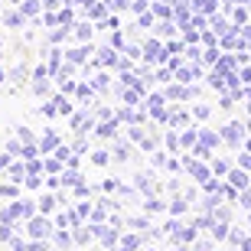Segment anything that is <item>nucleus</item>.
Returning a JSON list of instances; mask_svg holds the SVG:
<instances>
[{
    "mask_svg": "<svg viewBox=\"0 0 251 251\" xmlns=\"http://www.w3.org/2000/svg\"><path fill=\"white\" fill-rule=\"evenodd\" d=\"M183 170L193 176L196 186H202V183H209V179L215 176V173H212V163H199L196 157H186V160H183Z\"/></svg>",
    "mask_w": 251,
    "mask_h": 251,
    "instance_id": "nucleus-2",
    "label": "nucleus"
},
{
    "mask_svg": "<svg viewBox=\"0 0 251 251\" xmlns=\"http://www.w3.org/2000/svg\"><path fill=\"white\" fill-rule=\"evenodd\" d=\"M183 199H189V202H196V199H199V193H196V186H189L186 193H183Z\"/></svg>",
    "mask_w": 251,
    "mask_h": 251,
    "instance_id": "nucleus-42",
    "label": "nucleus"
},
{
    "mask_svg": "<svg viewBox=\"0 0 251 251\" xmlns=\"http://www.w3.org/2000/svg\"><path fill=\"white\" fill-rule=\"evenodd\" d=\"M245 150H251V137H245Z\"/></svg>",
    "mask_w": 251,
    "mask_h": 251,
    "instance_id": "nucleus-45",
    "label": "nucleus"
},
{
    "mask_svg": "<svg viewBox=\"0 0 251 251\" xmlns=\"http://www.w3.org/2000/svg\"><path fill=\"white\" fill-rule=\"evenodd\" d=\"M219 134H222V144H225V147H242V144H245V124H238V121L225 124Z\"/></svg>",
    "mask_w": 251,
    "mask_h": 251,
    "instance_id": "nucleus-3",
    "label": "nucleus"
},
{
    "mask_svg": "<svg viewBox=\"0 0 251 251\" xmlns=\"http://www.w3.org/2000/svg\"><path fill=\"white\" fill-rule=\"evenodd\" d=\"M199 75H202V69H196V65H186V69H179V72H176V78L189 85L193 78H199Z\"/></svg>",
    "mask_w": 251,
    "mask_h": 251,
    "instance_id": "nucleus-20",
    "label": "nucleus"
},
{
    "mask_svg": "<svg viewBox=\"0 0 251 251\" xmlns=\"http://www.w3.org/2000/svg\"><path fill=\"white\" fill-rule=\"evenodd\" d=\"M248 130H251V121H248Z\"/></svg>",
    "mask_w": 251,
    "mask_h": 251,
    "instance_id": "nucleus-49",
    "label": "nucleus"
},
{
    "mask_svg": "<svg viewBox=\"0 0 251 251\" xmlns=\"http://www.w3.org/2000/svg\"><path fill=\"white\" fill-rule=\"evenodd\" d=\"M13 160H17V157H13L10 150H0V173H7V167L13 163Z\"/></svg>",
    "mask_w": 251,
    "mask_h": 251,
    "instance_id": "nucleus-30",
    "label": "nucleus"
},
{
    "mask_svg": "<svg viewBox=\"0 0 251 251\" xmlns=\"http://www.w3.org/2000/svg\"><path fill=\"white\" fill-rule=\"evenodd\" d=\"M179 228H183V222H179V215H173V219H167V222H163V235H170V238H173V235H176Z\"/></svg>",
    "mask_w": 251,
    "mask_h": 251,
    "instance_id": "nucleus-23",
    "label": "nucleus"
},
{
    "mask_svg": "<svg viewBox=\"0 0 251 251\" xmlns=\"http://www.w3.org/2000/svg\"><path fill=\"white\" fill-rule=\"evenodd\" d=\"M36 205H39V212H46V215H52L56 209H62V202H59V196H39L36 199Z\"/></svg>",
    "mask_w": 251,
    "mask_h": 251,
    "instance_id": "nucleus-12",
    "label": "nucleus"
},
{
    "mask_svg": "<svg viewBox=\"0 0 251 251\" xmlns=\"http://www.w3.org/2000/svg\"><path fill=\"white\" fill-rule=\"evenodd\" d=\"M26 78V65H17L13 72H10V82H23Z\"/></svg>",
    "mask_w": 251,
    "mask_h": 251,
    "instance_id": "nucleus-33",
    "label": "nucleus"
},
{
    "mask_svg": "<svg viewBox=\"0 0 251 251\" xmlns=\"http://www.w3.org/2000/svg\"><path fill=\"white\" fill-rule=\"evenodd\" d=\"M225 179H228V183H232V186L238 189V193L251 186V173H248V170H245V167H235V170H232V173H228V176H225Z\"/></svg>",
    "mask_w": 251,
    "mask_h": 251,
    "instance_id": "nucleus-7",
    "label": "nucleus"
},
{
    "mask_svg": "<svg viewBox=\"0 0 251 251\" xmlns=\"http://www.w3.org/2000/svg\"><path fill=\"white\" fill-rule=\"evenodd\" d=\"M167 193L170 196H179V179H170V183H167Z\"/></svg>",
    "mask_w": 251,
    "mask_h": 251,
    "instance_id": "nucleus-41",
    "label": "nucleus"
},
{
    "mask_svg": "<svg viewBox=\"0 0 251 251\" xmlns=\"http://www.w3.org/2000/svg\"><path fill=\"white\" fill-rule=\"evenodd\" d=\"M92 193H95V189L88 186V179H82V183L75 186V196H82V199H85V196H92Z\"/></svg>",
    "mask_w": 251,
    "mask_h": 251,
    "instance_id": "nucleus-32",
    "label": "nucleus"
},
{
    "mask_svg": "<svg viewBox=\"0 0 251 251\" xmlns=\"http://www.w3.org/2000/svg\"><path fill=\"white\" fill-rule=\"evenodd\" d=\"M134 186H137L144 196H153L160 189V183L153 179V173H137V176H134Z\"/></svg>",
    "mask_w": 251,
    "mask_h": 251,
    "instance_id": "nucleus-6",
    "label": "nucleus"
},
{
    "mask_svg": "<svg viewBox=\"0 0 251 251\" xmlns=\"http://www.w3.org/2000/svg\"><path fill=\"white\" fill-rule=\"evenodd\" d=\"M72 245H75L72 228H56V232H52V248H59V251H72Z\"/></svg>",
    "mask_w": 251,
    "mask_h": 251,
    "instance_id": "nucleus-5",
    "label": "nucleus"
},
{
    "mask_svg": "<svg viewBox=\"0 0 251 251\" xmlns=\"http://www.w3.org/2000/svg\"><path fill=\"white\" fill-rule=\"evenodd\" d=\"M49 242H52V238H29L26 251H49Z\"/></svg>",
    "mask_w": 251,
    "mask_h": 251,
    "instance_id": "nucleus-28",
    "label": "nucleus"
},
{
    "mask_svg": "<svg viewBox=\"0 0 251 251\" xmlns=\"http://www.w3.org/2000/svg\"><path fill=\"white\" fill-rule=\"evenodd\" d=\"M160 209H167V205L157 202V199H147V202H144V212H160Z\"/></svg>",
    "mask_w": 251,
    "mask_h": 251,
    "instance_id": "nucleus-36",
    "label": "nucleus"
},
{
    "mask_svg": "<svg viewBox=\"0 0 251 251\" xmlns=\"http://www.w3.org/2000/svg\"><path fill=\"white\" fill-rule=\"evenodd\" d=\"M26 248H29V242H23L20 235L13 238V242H10V251H26Z\"/></svg>",
    "mask_w": 251,
    "mask_h": 251,
    "instance_id": "nucleus-38",
    "label": "nucleus"
},
{
    "mask_svg": "<svg viewBox=\"0 0 251 251\" xmlns=\"http://www.w3.org/2000/svg\"><path fill=\"white\" fill-rule=\"evenodd\" d=\"M92 56V46H85V43H78L75 49H65V59L72 65H85V59Z\"/></svg>",
    "mask_w": 251,
    "mask_h": 251,
    "instance_id": "nucleus-9",
    "label": "nucleus"
},
{
    "mask_svg": "<svg viewBox=\"0 0 251 251\" xmlns=\"http://www.w3.org/2000/svg\"><path fill=\"white\" fill-rule=\"evenodd\" d=\"M157 17H170V7H163V3H157V10H153Z\"/></svg>",
    "mask_w": 251,
    "mask_h": 251,
    "instance_id": "nucleus-43",
    "label": "nucleus"
},
{
    "mask_svg": "<svg viewBox=\"0 0 251 251\" xmlns=\"http://www.w3.org/2000/svg\"><path fill=\"white\" fill-rule=\"evenodd\" d=\"M157 29L163 36H176V23H157Z\"/></svg>",
    "mask_w": 251,
    "mask_h": 251,
    "instance_id": "nucleus-35",
    "label": "nucleus"
},
{
    "mask_svg": "<svg viewBox=\"0 0 251 251\" xmlns=\"http://www.w3.org/2000/svg\"><path fill=\"white\" fill-rule=\"evenodd\" d=\"M238 202H242L245 209H251V186H248V189H242V193H238Z\"/></svg>",
    "mask_w": 251,
    "mask_h": 251,
    "instance_id": "nucleus-39",
    "label": "nucleus"
},
{
    "mask_svg": "<svg viewBox=\"0 0 251 251\" xmlns=\"http://www.w3.org/2000/svg\"><path fill=\"white\" fill-rule=\"evenodd\" d=\"M7 179H13V183H23L26 179V160H13L7 167V173H3Z\"/></svg>",
    "mask_w": 251,
    "mask_h": 251,
    "instance_id": "nucleus-10",
    "label": "nucleus"
},
{
    "mask_svg": "<svg viewBox=\"0 0 251 251\" xmlns=\"http://www.w3.org/2000/svg\"><path fill=\"white\" fill-rule=\"evenodd\" d=\"M189 209V199H173L170 202V215H183Z\"/></svg>",
    "mask_w": 251,
    "mask_h": 251,
    "instance_id": "nucleus-27",
    "label": "nucleus"
},
{
    "mask_svg": "<svg viewBox=\"0 0 251 251\" xmlns=\"http://www.w3.org/2000/svg\"><path fill=\"white\" fill-rule=\"evenodd\" d=\"M20 10L26 13V17H39V10H43V0H23Z\"/></svg>",
    "mask_w": 251,
    "mask_h": 251,
    "instance_id": "nucleus-21",
    "label": "nucleus"
},
{
    "mask_svg": "<svg viewBox=\"0 0 251 251\" xmlns=\"http://www.w3.org/2000/svg\"><path fill=\"white\" fill-rule=\"evenodd\" d=\"M56 228H59V225L52 222L46 212H36L33 219H26V235H29V238H52Z\"/></svg>",
    "mask_w": 251,
    "mask_h": 251,
    "instance_id": "nucleus-1",
    "label": "nucleus"
},
{
    "mask_svg": "<svg viewBox=\"0 0 251 251\" xmlns=\"http://www.w3.org/2000/svg\"><path fill=\"white\" fill-rule=\"evenodd\" d=\"M209 114H212L209 104H196L193 108V121H209Z\"/></svg>",
    "mask_w": 251,
    "mask_h": 251,
    "instance_id": "nucleus-26",
    "label": "nucleus"
},
{
    "mask_svg": "<svg viewBox=\"0 0 251 251\" xmlns=\"http://www.w3.org/2000/svg\"><path fill=\"white\" fill-rule=\"evenodd\" d=\"M186 124H193V111H183V108H170L167 127H186Z\"/></svg>",
    "mask_w": 251,
    "mask_h": 251,
    "instance_id": "nucleus-8",
    "label": "nucleus"
},
{
    "mask_svg": "<svg viewBox=\"0 0 251 251\" xmlns=\"http://www.w3.org/2000/svg\"><path fill=\"white\" fill-rule=\"evenodd\" d=\"M111 153H108V150H95V153H92V163H95V167H108V163H111Z\"/></svg>",
    "mask_w": 251,
    "mask_h": 251,
    "instance_id": "nucleus-25",
    "label": "nucleus"
},
{
    "mask_svg": "<svg viewBox=\"0 0 251 251\" xmlns=\"http://www.w3.org/2000/svg\"><path fill=\"white\" fill-rule=\"evenodd\" d=\"M108 82H111V75L104 72V75H98V78H95V82H92V88H95V92H98V95H104V92H108V88H111V85H108Z\"/></svg>",
    "mask_w": 251,
    "mask_h": 251,
    "instance_id": "nucleus-24",
    "label": "nucleus"
},
{
    "mask_svg": "<svg viewBox=\"0 0 251 251\" xmlns=\"http://www.w3.org/2000/svg\"><path fill=\"white\" fill-rule=\"evenodd\" d=\"M59 147H62V137H59L52 127H46L39 134V153H56Z\"/></svg>",
    "mask_w": 251,
    "mask_h": 251,
    "instance_id": "nucleus-4",
    "label": "nucleus"
},
{
    "mask_svg": "<svg viewBox=\"0 0 251 251\" xmlns=\"http://www.w3.org/2000/svg\"><path fill=\"white\" fill-rule=\"evenodd\" d=\"M212 219H215V222H232V209L219 202V205L212 209Z\"/></svg>",
    "mask_w": 251,
    "mask_h": 251,
    "instance_id": "nucleus-22",
    "label": "nucleus"
},
{
    "mask_svg": "<svg viewBox=\"0 0 251 251\" xmlns=\"http://www.w3.org/2000/svg\"><path fill=\"white\" fill-rule=\"evenodd\" d=\"M52 104H56V111H59V118H72V101H69V98H62V95H56V98H52Z\"/></svg>",
    "mask_w": 251,
    "mask_h": 251,
    "instance_id": "nucleus-17",
    "label": "nucleus"
},
{
    "mask_svg": "<svg viewBox=\"0 0 251 251\" xmlns=\"http://www.w3.org/2000/svg\"><path fill=\"white\" fill-rule=\"evenodd\" d=\"M238 251H251V238H242V245H238Z\"/></svg>",
    "mask_w": 251,
    "mask_h": 251,
    "instance_id": "nucleus-44",
    "label": "nucleus"
},
{
    "mask_svg": "<svg viewBox=\"0 0 251 251\" xmlns=\"http://www.w3.org/2000/svg\"><path fill=\"white\" fill-rule=\"evenodd\" d=\"M179 140H183V150H193L196 140H199V127H196V124H189V127L179 134Z\"/></svg>",
    "mask_w": 251,
    "mask_h": 251,
    "instance_id": "nucleus-14",
    "label": "nucleus"
},
{
    "mask_svg": "<svg viewBox=\"0 0 251 251\" xmlns=\"http://www.w3.org/2000/svg\"><path fill=\"white\" fill-rule=\"evenodd\" d=\"M0 62H3V46H0Z\"/></svg>",
    "mask_w": 251,
    "mask_h": 251,
    "instance_id": "nucleus-47",
    "label": "nucleus"
},
{
    "mask_svg": "<svg viewBox=\"0 0 251 251\" xmlns=\"http://www.w3.org/2000/svg\"><path fill=\"white\" fill-rule=\"evenodd\" d=\"M130 10L140 17V13H147V10H150V3H147V0H134V3H130Z\"/></svg>",
    "mask_w": 251,
    "mask_h": 251,
    "instance_id": "nucleus-37",
    "label": "nucleus"
},
{
    "mask_svg": "<svg viewBox=\"0 0 251 251\" xmlns=\"http://www.w3.org/2000/svg\"><path fill=\"white\" fill-rule=\"evenodd\" d=\"M20 186L23 183H13V179H0V199L10 202V199H20Z\"/></svg>",
    "mask_w": 251,
    "mask_h": 251,
    "instance_id": "nucleus-11",
    "label": "nucleus"
},
{
    "mask_svg": "<svg viewBox=\"0 0 251 251\" xmlns=\"http://www.w3.org/2000/svg\"><path fill=\"white\" fill-rule=\"evenodd\" d=\"M127 228H134V232H150V219L147 215H130Z\"/></svg>",
    "mask_w": 251,
    "mask_h": 251,
    "instance_id": "nucleus-19",
    "label": "nucleus"
},
{
    "mask_svg": "<svg viewBox=\"0 0 251 251\" xmlns=\"http://www.w3.org/2000/svg\"><path fill=\"white\" fill-rule=\"evenodd\" d=\"M163 144H167V150H170V153H179V150H183V140H179L176 127H170L167 134H163Z\"/></svg>",
    "mask_w": 251,
    "mask_h": 251,
    "instance_id": "nucleus-13",
    "label": "nucleus"
},
{
    "mask_svg": "<svg viewBox=\"0 0 251 251\" xmlns=\"http://www.w3.org/2000/svg\"><path fill=\"white\" fill-rule=\"evenodd\" d=\"M85 137H88V134H78V140L72 144V150H75V153H85V150H88V140H85Z\"/></svg>",
    "mask_w": 251,
    "mask_h": 251,
    "instance_id": "nucleus-31",
    "label": "nucleus"
},
{
    "mask_svg": "<svg viewBox=\"0 0 251 251\" xmlns=\"http://www.w3.org/2000/svg\"><path fill=\"white\" fill-rule=\"evenodd\" d=\"M212 251H215V248H212Z\"/></svg>",
    "mask_w": 251,
    "mask_h": 251,
    "instance_id": "nucleus-52",
    "label": "nucleus"
},
{
    "mask_svg": "<svg viewBox=\"0 0 251 251\" xmlns=\"http://www.w3.org/2000/svg\"><path fill=\"white\" fill-rule=\"evenodd\" d=\"M235 163H238V167H245V170H248V173H251V150H248V153H245V150H242Z\"/></svg>",
    "mask_w": 251,
    "mask_h": 251,
    "instance_id": "nucleus-34",
    "label": "nucleus"
},
{
    "mask_svg": "<svg viewBox=\"0 0 251 251\" xmlns=\"http://www.w3.org/2000/svg\"><path fill=\"white\" fill-rule=\"evenodd\" d=\"M150 251H153V248H150Z\"/></svg>",
    "mask_w": 251,
    "mask_h": 251,
    "instance_id": "nucleus-51",
    "label": "nucleus"
},
{
    "mask_svg": "<svg viewBox=\"0 0 251 251\" xmlns=\"http://www.w3.org/2000/svg\"><path fill=\"white\" fill-rule=\"evenodd\" d=\"M0 82H3V69H0Z\"/></svg>",
    "mask_w": 251,
    "mask_h": 251,
    "instance_id": "nucleus-48",
    "label": "nucleus"
},
{
    "mask_svg": "<svg viewBox=\"0 0 251 251\" xmlns=\"http://www.w3.org/2000/svg\"><path fill=\"white\" fill-rule=\"evenodd\" d=\"M130 3H134V0H108V7H111V13H121V10H130Z\"/></svg>",
    "mask_w": 251,
    "mask_h": 251,
    "instance_id": "nucleus-29",
    "label": "nucleus"
},
{
    "mask_svg": "<svg viewBox=\"0 0 251 251\" xmlns=\"http://www.w3.org/2000/svg\"><path fill=\"white\" fill-rule=\"evenodd\" d=\"M0 23H3V20H0Z\"/></svg>",
    "mask_w": 251,
    "mask_h": 251,
    "instance_id": "nucleus-50",
    "label": "nucleus"
},
{
    "mask_svg": "<svg viewBox=\"0 0 251 251\" xmlns=\"http://www.w3.org/2000/svg\"><path fill=\"white\" fill-rule=\"evenodd\" d=\"M212 173L219 179H225L228 173H232V160H222V157H212Z\"/></svg>",
    "mask_w": 251,
    "mask_h": 251,
    "instance_id": "nucleus-16",
    "label": "nucleus"
},
{
    "mask_svg": "<svg viewBox=\"0 0 251 251\" xmlns=\"http://www.w3.org/2000/svg\"><path fill=\"white\" fill-rule=\"evenodd\" d=\"M72 36L75 43H88L92 39V23H72Z\"/></svg>",
    "mask_w": 251,
    "mask_h": 251,
    "instance_id": "nucleus-15",
    "label": "nucleus"
},
{
    "mask_svg": "<svg viewBox=\"0 0 251 251\" xmlns=\"http://www.w3.org/2000/svg\"><path fill=\"white\" fill-rule=\"evenodd\" d=\"M170 251H186V248H179V245H173V248H170Z\"/></svg>",
    "mask_w": 251,
    "mask_h": 251,
    "instance_id": "nucleus-46",
    "label": "nucleus"
},
{
    "mask_svg": "<svg viewBox=\"0 0 251 251\" xmlns=\"http://www.w3.org/2000/svg\"><path fill=\"white\" fill-rule=\"evenodd\" d=\"M186 56H189V62H196V59L202 56V49H199V46H193V43H189V46H186Z\"/></svg>",
    "mask_w": 251,
    "mask_h": 251,
    "instance_id": "nucleus-40",
    "label": "nucleus"
},
{
    "mask_svg": "<svg viewBox=\"0 0 251 251\" xmlns=\"http://www.w3.org/2000/svg\"><path fill=\"white\" fill-rule=\"evenodd\" d=\"M3 23H7V26H23V23H26V13H23V10H7V13H3Z\"/></svg>",
    "mask_w": 251,
    "mask_h": 251,
    "instance_id": "nucleus-18",
    "label": "nucleus"
}]
</instances>
